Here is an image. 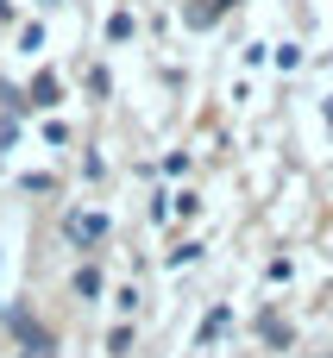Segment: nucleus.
I'll return each mask as SVG.
<instances>
[{"label": "nucleus", "mask_w": 333, "mask_h": 358, "mask_svg": "<svg viewBox=\"0 0 333 358\" xmlns=\"http://www.w3.org/2000/svg\"><path fill=\"white\" fill-rule=\"evenodd\" d=\"M63 227H69V239H76V245H94V239H101V214H69Z\"/></svg>", "instance_id": "f257e3e1"}]
</instances>
